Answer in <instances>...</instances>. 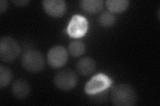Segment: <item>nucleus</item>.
<instances>
[{
    "label": "nucleus",
    "instance_id": "7ed1b4c3",
    "mask_svg": "<svg viewBox=\"0 0 160 106\" xmlns=\"http://www.w3.org/2000/svg\"><path fill=\"white\" fill-rule=\"evenodd\" d=\"M22 65L29 72H39L44 68V58L38 50L28 49L22 54Z\"/></svg>",
    "mask_w": 160,
    "mask_h": 106
},
{
    "label": "nucleus",
    "instance_id": "f3484780",
    "mask_svg": "<svg viewBox=\"0 0 160 106\" xmlns=\"http://www.w3.org/2000/svg\"><path fill=\"white\" fill-rule=\"evenodd\" d=\"M12 2L17 6H26L29 3L28 0H13Z\"/></svg>",
    "mask_w": 160,
    "mask_h": 106
},
{
    "label": "nucleus",
    "instance_id": "4468645a",
    "mask_svg": "<svg viewBox=\"0 0 160 106\" xmlns=\"http://www.w3.org/2000/svg\"><path fill=\"white\" fill-rule=\"evenodd\" d=\"M13 79V72L6 66H0V88L7 87Z\"/></svg>",
    "mask_w": 160,
    "mask_h": 106
},
{
    "label": "nucleus",
    "instance_id": "0eeeda50",
    "mask_svg": "<svg viewBox=\"0 0 160 106\" xmlns=\"http://www.w3.org/2000/svg\"><path fill=\"white\" fill-rule=\"evenodd\" d=\"M88 29V22L86 17L80 15L72 17L68 26L67 31L72 38H79L86 34Z\"/></svg>",
    "mask_w": 160,
    "mask_h": 106
},
{
    "label": "nucleus",
    "instance_id": "dca6fc26",
    "mask_svg": "<svg viewBox=\"0 0 160 106\" xmlns=\"http://www.w3.org/2000/svg\"><path fill=\"white\" fill-rule=\"evenodd\" d=\"M8 7V2L6 0H1L0 1V13L2 14L6 11Z\"/></svg>",
    "mask_w": 160,
    "mask_h": 106
},
{
    "label": "nucleus",
    "instance_id": "1a4fd4ad",
    "mask_svg": "<svg viewBox=\"0 0 160 106\" xmlns=\"http://www.w3.org/2000/svg\"><path fill=\"white\" fill-rule=\"evenodd\" d=\"M30 85L26 80L19 78L15 80L12 86L13 96L19 99L26 98L30 93Z\"/></svg>",
    "mask_w": 160,
    "mask_h": 106
},
{
    "label": "nucleus",
    "instance_id": "ddd939ff",
    "mask_svg": "<svg viewBox=\"0 0 160 106\" xmlns=\"http://www.w3.org/2000/svg\"><path fill=\"white\" fill-rule=\"evenodd\" d=\"M86 47L85 44L79 40H76L68 45V52L73 57H79L85 53Z\"/></svg>",
    "mask_w": 160,
    "mask_h": 106
},
{
    "label": "nucleus",
    "instance_id": "6e6552de",
    "mask_svg": "<svg viewBox=\"0 0 160 106\" xmlns=\"http://www.w3.org/2000/svg\"><path fill=\"white\" fill-rule=\"evenodd\" d=\"M42 6L44 11L53 17H61L67 11L66 3L63 0H44Z\"/></svg>",
    "mask_w": 160,
    "mask_h": 106
},
{
    "label": "nucleus",
    "instance_id": "9d476101",
    "mask_svg": "<svg viewBox=\"0 0 160 106\" xmlns=\"http://www.w3.org/2000/svg\"><path fill=\"white\" fill-rule=\"evenodd\" d=\"M96 68V63L94 59L90 57H84L80 58L76 64L78 72L82 76L92 74Z\"/></svg>",
    "mask_w": 160,
    "mask_h": 106
},
{
    "label": "nucleus",
    "instance_id": "9b49d317",
    "mask_svg": "<svg viewBox=\"0 0 160 106\" xmlns=\"http://www.w3.org/2000/svg\"><path fill=\"white\" fill-rule=\"evenodd\" d=\"M82 8L89 13H97L103 8L102 0H82L80 2Z\"/></svg>",
    "mask_w": 160,
    "mask_h": 106
},
{
    "label": "nucleus",
    "instance_id": "f257e3e1",
    "mask_svg": "<svg viewBox=\"0 0 160 106\" xmlns=\"http://www.w3.org/2000/svg\"><path fill=\"white\" fill-rule=\"evenodd\" d=\"M112 102L118 106H132L137 104V94L131 84H119L113 88L111 94Z\"/></svg>",
    "mask_w": 160,
    "mask_h": 106
},
{
    "label": "nucleus",
    "instance_id": "f8f14e48",
    "mask_svg": "<svg viewBox=\"0 0 160 106\" xmlns=\"http://www.w3.org/2000/svg\"><path fill=\"white\" fill-rule=\"evenodd\" d=\"M106 5L110 12L113 13H122L129 7V1L128 0H107Z\"/></svg>",
    "mask_w": 160,
    "mask_h": 106
},
{
    "label": "nucleus",
    "instance_id": "f03ea898",
    "mask_svg": "<svg viewBox=\"0 0 160 106\" xmlns=\"http://www.w3.org/2000/svg\"><path fill=\"white\" fill-rule=\"evenodd\" d=\"M21 48L16 39L10 36H3L0 39V59L9 63L14 61L20 54Z\"/></svg>",
    "mask_w": 160,
    "mask_h": 106
},
{
    "label": "nucleus",
    "instance_id": "423d86ee",
    "mask_svg": "<svg viewBox=\"0 0 160 106\" xmlns=\"http://www.w3.org/2000/svg\"><path fill=\"white\" fill-rule=\"evenodd\" d=\"M68 59V51L61 45H56L49 49L47 55L48 62L53 68H61Z\"/></svg>",
    "mask_w": 160,
    "mask_h": 106
},
{
    "label": "nucleus",
    "instance_id": "20e7f679",
    "mask_svg": "<svg viewBox=\"0 0 160 106\" xmlns=\"http://www.w3.org/2000/svg\"><path fill=\"white\" fill-rule=\"evenodd\" d=\"M78 82L77 74L69 69L63 70L54 76L53 82L56 86L63 91H69L76 87Z\"/></svg>",
    "mask_w": 160,
    "mask_h": 106
},
{
    "label": "nucleus",
    "instance_id": "2eb2a0df",
    "mask_svg": "<svg viewBox=\"0 0 160 106\" xmlns=\"http://www.w3.org/2000/svg\"><path fill=\"white\" fill-rule=\"evenodd\" d=\"M116 16L110 12H103L99 17V23L103 27H112L116 23Z\"/></svg>",
    "mask_w": 160,
    "mask_h": 106
},
{
    "label": "nucleus",
    "instance_id": "39448f33",
    "mask_svg": "<svg viewBox=\"0 0 160 106\" xmlns=\"http://www.w3.org/2000/svg\"><path fill=\"white\" fill-rule=\"evenodd\" d=\"M112 80L108 76L99 73L93 76L85 85V92L89 95L97 94L111 86Z\"/></svg>",
    "mask_w": 160,
    "mask_h": 106
}]
</instances>
